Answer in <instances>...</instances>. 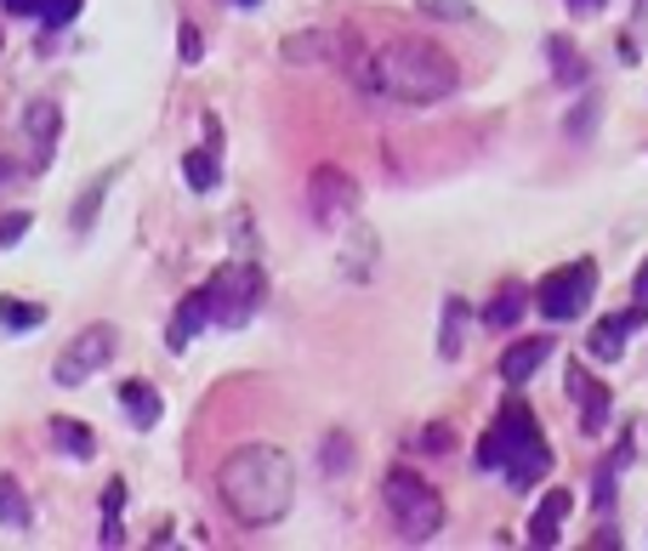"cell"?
I'll use <instances>...</instances> for the list:
<instances>
[{"label":"cell","mask_w":648,"mask_h":551,"mask_svg":"<svg viewBox=\"0 0 648 551\" xmlns=\"http://www.w3.org/2000/svg\"><path fill=\"white\" fill-rule=\"evenodd\" d=\"M217 494L233 523L245 529H268L290 512L296 500V467L279 443H245L217 467Z\"/></svg>","instance_id":"1"},{"label":"cell","mask_w":648,"mask_h":551,"mask_svg":"<svg viewBox=\"0 0 648 551\" xmlns=\"http://www.w3.org/2000/svg\"><path fill=\"white\" fill-rule=\"evenodd\" d=\"M359 80H365V91H376V97H392V103L427 109V103H443V97L461 86V69H456V58L443 52V46H432V40H387V46H376V52L365 58Z\"/></svg>","instance_id":"2"},{"label":"cell","mask_w":648,"mask_h":551,"mask_svg":"<svg viewBox=\"0 0 648 551\" xmlns=\"http://www.w3.org/2000/svg\"><path fill=\"white\" fill-rule=\"evenodd\" d=\"M381 507H387L398 540H410V545H427V540L443 529V500H438V489H432L427 478H416V472H387Z\"/></svg>","instance_id":"3"},{"label":"cell","mask_w":648,"mask_h":551,"mask_svg":"<svg viewBox=\"0 0 648 551\" xmlns=\"http://www.w3.org/2000/svg\"><path fill=\"white\" fill-rule=\"evenodd\" d=\"M591 295H597V262L580 257V262L546 273V279L535 284V308H540V319L569 324V319H580V313L591 308Z\"/></svg>","instance_id":"4"},{"label":"cell","mask_w":648,"mask_h":551,"mask_svg":"<svg viewBox=\"0 0 648 551\" xmlns=\"http://www.w3.org/2000/svg\"><path fill=\"white\" fill-rule=\"evenodd\" d=\"M206 295H211V324L239 330L245 319L262 308V268H257V262H228V268L206 284Z\"/></svg>","instance_id":"5"},{"label":"cell","mask_w":648,"mask_h":551,"mask_svg":"<svg viewBox=\"0 0 648 551\" xmlns=\"http://www.w3.org/2000/svg\"><path fill=\"white\" fill-rule=\"evenodd\" d=\"M308 217H313L319 228L341 233L347 222L359 217V182L347 177L341 166H319V171L308 177Z\"/></svg>","instance_id":"6"},{"label":"cell","mask_w":648,"mask_h":551,"mask_svg":"<svg viewBox=\"0 0 648 551\" xmlns=\"http://www.w3.org/2000/svg\"><path fill=\"white\" fill-rule=\"evenodd\" d=\"M114 347H120L114 324H86V330H80V335L63 347V353H58V364H52L58 387H80V381H91L97 370H109Z\"/></svg>","instance_id":"7"},{"label":"cell","mask_w":648,"mask_h":551,"mask_svg":"<svg viewBox=\"0 0 648 551\" xmlns=\"http://www.w3.org/2000/svg\"><path fill=\"white\" fill-rule=\"evenodd\" d=\"M535 432H540V427H535V410L524 404V398H507L501 415H495V427L478 438V467H483V472H501L507 455H512L524 438H535Z\"/></svg>","instance_id":"8"},{"label":"cell","mask_w":648,"mask_h":551,"mask_svg":"<svg viewBox=\"0 0 648 551\" xmlns=\"http://www.w3.org/2000/svg\"><path fill=\"white\" fill-rule=\"evenodd\" d=\"M564 387L575 392V404H580V432L586 438H604L609 432V415H615V392L597 381L586 364H564Z\"/></svg>","instance_id":"9"},{"label":"cell","mask_w":648,"mask_h":551,"mask_svg":"<svg viewBox=\"0 0 648 551\" xmlns=\"http://www.w3.org/2000/svg\"><path fill=\"white\" fill-rule=\"evenodd\" d=\"M642 324H648V308H626V313H609L604 324H591V335H586V353H591V359H604V364H615V359L626 353L631 330H642Z\"/></svg>","instance_id":"10"},{"label":"cell","mask_w":648,"mask_h":551,"mask_svg":"<svg viewBox=\"0 0 648 551\" xmlns=\"http://www.w3.org/2000/svg\"><path fill=\"white\" fill-rule=\"evenodd\" d=\"M546 359H552V335H524V341H512L507 353H501V381L507 387H524Z\"/></svg>","instance_id":"11"},{"label":"cell","mask_w":648,"mask_h":551,"mask_svg":"<svg viewBox=\"0 0 648 551\" xmlns=\"http://www.w3.org/2000/svg\"><path fill=\"white\" fill-rule=\"evenodd\" d=\"M341 233H347V257H341V273L365 284V279H370V273L381 268V239H376V233H370V228H365L359 217L347 222Z\"/></svg>","instance_id":"12"},{"label":"cell","mask_w":648,"mask_h":551,"mask_svg":"<svg viewBox=\"0 0 648 551\" xmlns=\"http://www.w3.org/2000/svg\"><path fill=\"white\" fill-rule=\"evenodd\" d=\"M211 324V295L206 290H188L182 302H177V319H171V330H166V341H171V353H182V347Z\"/></svg>","instance_id":"13"},{"label":"cell","mask_w":648,"mask_h":551,"mask_svg":"<svg viewBox=\"0 0 648 551\" xmlns=\"http://www.w3.org/2000/svg\"><path fill=\"white\" fill-rule=\"evenodd\" d=\"M58 103H52V97H34V103L23 109V131H29V142H34V160L46 166V160H52V148H58Z\"/></svg>","instance_id":"14"},{"label":"cell","mask_w":648,"mask_h":551,"mask_svg":"<svg viewBox=\"0 0 648 551\" xmlns=\"http://www.w3.org/2000/svg\"><path fill=\"white\" fill-rule=\"evenodd\" d=\"M569 507H575V494H569V489H552V494H546L540 507H535V518H529V545H558Z\"/></svg>","instance_id":"15"},{"label":"cell","mask_w":648,"mask_h":551,"mask_svg":"<svg viewBox=\"0 0 648 551\" xmlns=\"http://www.w3.org/2000/svg\"><path fill=\"white\" fill-rule=\"evenodd\" d=\"M467 324H472V308L461 302V295H450V302H443V324H438V359H443V364L461 359V347H467Z\"/></svg>","instance_id":"16"},{"label":"cell","mask_w":648,"mask_h":551,"mask_svg":"<svg viewBox=\"0 0 648 551\" xmlns=\"http://www.w3.org/2000/svg\"><path fill=\"white\" fill-rule=\"evenodd\" d=\"M524 308H529V290H524L518 279H507L501 290L489 295V308H483V324H489V330H512V324L524 319Z\"/></svg>","instance_id":"17"},{"label":"cell","mask_w":648,"mask_h":551,"mask_svg":"<svg viewBox=\"0 0 648 551\" xmlns=\"http://www.w3.org/2000/svg\"><path fill=\"white\" fill-rule=\"evenodd\" d=\"M120 410H126V421L137 432H148V427H160V392L148 387V381H126L120 387Z\"/></svg>","instance_id":"18"},{"label":"cell","mask_w":648,"mask_h":551,"mask_svg":"<svg viewBox=\"0 0 648 551\" xmlns=\"http://www.w3.org/2000/svg\"><path fill=\"white\" fill-rule=\"evenodd\" d=\"M34 512H29V494L12 472H0V529H29Z\"/></svg>","instance_id":"19"},{"label":"cell","mask_w":648,"mask_h":551,"mask_svg":"<svg viewBox=\"0 0 648 551\" xmlns=\"http://www.w3.org/2000/svg\"><path fill=\"white\" fill-rule=\"evenodd\" d=\"M52 443L63 449V455H74V461H91V455H97L91 427H80V421H69V415H58V421H52Z\"/></svg>","instance_id":"20"},{"label":"cell","mask_w":648,"mask_h":551,"mask_svg":"<svg viewBox=\"0 0 648 551\" xmlns=\"http://www.w3.org/2000/svg\"><path fill=\"white\" fill-rule=\"evenodd\" d=\"M182 177L193 193H211L217 188V154L211 148H193V154H182Z\"/></svg>","instance_id":"21"},{"label":"cell","mask_w":648,"mask_h":551,"mask_svg":"<svg viewBox=\"0 0 648 551\" xmlns=\"http://www.w3.org/2000/svg\"><path fill=\"white\" fill-rule=\"evenodd\" d=\"M0 324H7V330H40L46 308L40 302H18V295H0Z\"/></svg>","instance_id":"22"},{"label":"cell","mask_w":648,"mask_h":551,"mask_svg":"<svg viewBox=\"0 0 648 551\" xmlns=\"http://www.w3.org/2000/svg\"><path fill=\"white\" fill-rule=\"evenodd\" d=\"M120 171H103L91 182V193H80V206H74V233H86L91 222H97V206H103V193H109V182H114Z\"/></svg>","instance_id":"23"},{"label":"cell","mask_w":648,"mask_h":551,"mask_svg":"<svg viewBox=\"0 0 648 551\" xmlns=\"http://www.w3.org/2000/svg\"><path fill=\"white\" fill-rule=\"evenodd\" d=\"M80 7H86V0H40V12H34V18H40L46 29H63V23L80 18Z\"/></svg>","instance_id":"24"},{"label":"cell","mask_w":648,"mask_h":551,"mask_svg":"<svg viewBox=\"0 0 648 551\" xmlns=\"http://www.w3.org/2000/svg\"><path fill=\"white\" fill-rule=\"evenodd\" d=\"M427 18H443V23H467L472 18V0H416Z\"/></svg>","instance_id":"25"},{"label":"cell","mask_w":648,"mask_h":551,"mask_svg":"<svg viewBox=\"0 0 648 551\" xmlns=\"http://www.w3.org/2000/svg\"><path fill=\"white\" fill-rule=\"evenodd\" d=\"M330 46H325V34H296V40H285V58L290 63H313V58H325Z\"/></svg>","instance_id":"26"},{"label":"cell","mask_w":648,"mask_h":551,"mask_svg":"<svg viewBox=\"0 0 648 551\" xmlns=\"http://www.w3.org/2000/svg\"><path fill=\"white\" fill-rule=\"evenodd\" d=\"M353 467V443H347V432H330L325 438V472H347Z\"/></svg>","instance_id":"27"},{"label":"cell","mask_w":648,"mask_h":551,"mask_svg":"<svg viewBox=\"0 0 648 551\" xmlns=\"http://www.w3.org/2000/svg\"><path fill=\"white\" fill-rule=\"evenodd\" d=\"M29 233V211H12V217H0V244H18Z\"/></svg>","instance_id":"28"},{"label":"cell","mask_w":648,"mask_h":551,"mask_svg":"<svg viewBox=\"0 0 648 551\" xmlns=\"http://www.w3.org/2000/svg\"><path fill=\"white\" fill-rule=\"evenodd\" d=\"M552 63H558V74H569V80H580V74H586V69H580V58L569 52L564 40H552Z\"/></svg>","instance_id":"29"},{"label":"cell","mask_w":648,"mask_h":551,"mask_svg":"<svg viewBox=\"0 0 648 551\" xmlns=\"http://www.w3.org/2000/svg\"><path fill=\"white\" fill-rule=\"evenodd\" d=\"M120 507H126V483L114 478V483L103 489V512H109V518H120Z\"/></svg>","instance_id":"30"},{"label":"cell","mask_w":648,"mask_h":551,"mask_svg":"<svg viewBox=\"0 0 648 551\" xmlns=\"http://www.w3.org/2000/svg\"><path fill=\"white\" fill-rule=\"evenodd\" d=\"M421 443H432L427 455H443V443H450V427H427V432H421Z\"/></svg>","instance_id":"31"},{"label":"cell","mask_w":648,"mask_h":551,"mask_svg":"<svg viewBox=\"0 0 648 551\" xmlns=\"http://www.w3.org/2000/svg\"><path fill=\"white\" fill-rule=\"evenodd\" d=\"M199 52H206V46H199V29H182V58L199 63Z\"/></svg>","instance_id":"32"},{"label":"cell","mask_w":648,"mask_h":551,"mask_svg":"<svg viewBox=\"0 0 648 551\" xmlns=\"http://www.w3.org/2000/svg\"><path fill=\"white\" fill-rule=\"evenodd\" d=\"M631 295H637V308H648V262L637 268V279H631Z\"/></svg>","instance_id":"33"},{"label":"cell","mask_w":648,"mask_h":551,"mask_svg":"<svg viewBox=\"0 0 648 551\" xmlns=\"http://www.w3.org/2000/svg\"><path fill=\"white\" fill-rule=\"evenodd\" d=\"M609 0H569V12H580V18H591V12H604Z\"/></svg>","instance_id":"34"},{"label":"cell","mask_w":648,"mask_h":551,"mask_svg":"<svg viewBox=\"0 0 648 551\" xmlns=\"http://www.w3.org/2000/svg\"><path fill=\"white\" fill-rule=\"evenodd\" d=\"M12 12H40V0H7Z\"/></svg>","instance_id":"35"},{"label":"cell","mask_w":648,"mask_h":551,"mask_svg":"<svg viewBox=\"0 0 648 551\" xmlns=\"http://www.w3.org/2000/svg\"><path fill=\"white\" fill-rule=\"evenodd\" d=\"M233 7H262V0H233Z\"/></svg>","instance_id":"36"}]
</instances>
